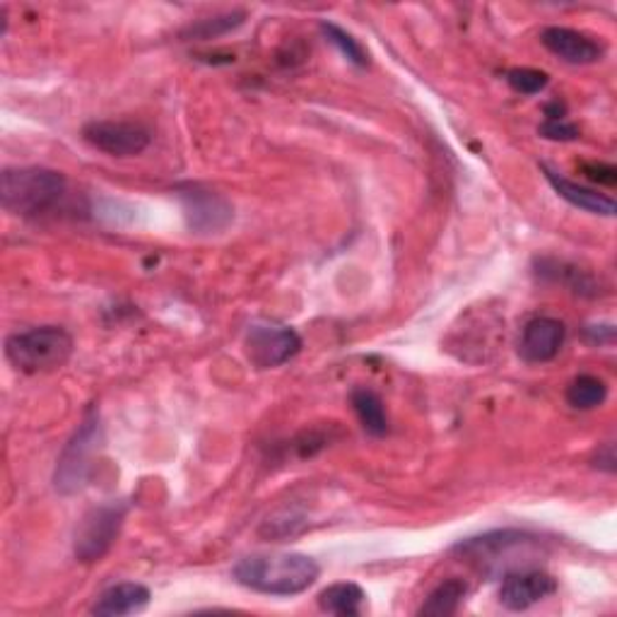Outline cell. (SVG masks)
I'll return each mask as SVG.
<instances>
[{
    "mask_svg": "<svg viewBox=\"0 0 617 617\" xmlns=\"http://www.w3.org/2000/svg\"><path fill=\"white\" fill-rule=\"evenodd\" d=\"M234 581L263 596H297L312 588L321 567L304 553H261L242 557L232 569Z\"/></svg>",
    "mask_w": 617,
    "mask_h": 617,
    "instance_id": "obj_1",
    "label": "cell"
},
{
    "mask_svg": "<svg viewBox=\"0 0 617 617\" xmlns=\"http://www.w3.org/2000/svg\"><path fill=\"white\" fill-rule=\"evenodd\" d=\"M68 181L47 166H16L0 174V201L12 215L37 218L61 203Z\"/></svg>",
    "mask_w": 617,
    "mask_h": 617,
    "instance_id": "obj_2",
    "label": "cell"
},
{
    "mask_svg": "<svg viewBox=\"0 0 617 617\" xmlns=\"http://www.w3.org/2000/svg\"><path fill=\"white\" fill-rule=\"evenodd\" d=\"M73 335L61 326H37L12 333L6 341L8 362L22 374H49L61 370L73 355Z\"/></svg>",
    "mask_w": 617,
    "mask_h": 617,
    "instance_id": "obj_3",
    "label": "cell"
},
{
    "mask_svg": "<svg viewBox=\"0 0 617 617\" xmlns=\"http://www.w3.org/2000/svg\"><path fill=\"white\" fill-rule=\"evenodd\" d=\"M102 446H104L102 419L100 413L92 408L88 411L85 417H82V423L73 432V437H70L68 444L63 446L59 463H55V473H53L55 493L63 497L82 493L90 483L94 461L100 456Z\"/></svg>",
    "mask_w": 617,
    "mask_h": 617,
    "instance_id": "obj_4",
    "label": "cell"
},
{
    "mask_svg": "<svg viewBox=\"0 0 617 617\" xmlns=\"http://www.w3.org/2000/svg\"><path fill=\"white\" fill-rule=\"evenodd\" d=\"M125 512H129V507L123 502H109L85 514L75 530L73 545V553L80 563H97L111 550V545L119 538Z\"/></svg>",
    "mask_w": 617,
    "mask_h": 617,
    "instance_id": "obj_5",
    "label": "cell"
},
{
    "mask_svg": "<svg viewBox=\"0 0 617 617\" xmlns=\"http://www.w3.org/2000/svg\"><path fill=\"white\" fill-rule=\"evenodd\" d=\"M300 350V333L290 326H251L244 338V353L256 370H275Z\"/></svg>",
    "mask_w": 617,
    "mask_h": 617,
    "instance_id": "obj_6",
    "label": "cell"
},
{
    "mask_svg": "<svg viewBox=\"0 0 617 617\" xmlns=\"http://www.w3.org/2000/svg\"><path fill=\"white\" fill-rule=\"evenodd\" d=\"M176 195L184 205V215L191 232L195 234H218L234 218L232 205L220 193L208 191L199 184L176 186Z\"/></svg>",
    "mask_w": 617,
    "mask_h": 617,
    "instance_id": "obj_7",
    "label": "cell"
},
{
    "mask_svg": "<svg viewBox=\"0 0 617 617\" xmlns=\"http://www.w3.org/2000/svg\"><path fill=\"white\" fill-rule=\"evenodd\" d=\"M82 138L109 158H135L150 145V131L135 121H90Z\"/></svg>",
    "mask_w": 617,
    "mask_h": 617,
    "instance_id": "obj_8",
    "label": "cell"
},
{
    "mask_svg": "<svg viewBox=\"0 0 617 617\" xmlns=\"http://www.w3.org/2000/svg\"><path fill=\"white\" fill-rule=\"evenodd\" d=\"M555 591H557V581L548 572H540V569L509 572L504 574L499 586V603L507 610L522 613L553 596Z\"/></svg>",
    "mask_w": 617,
    "mask_h": 617,
    "instance_id": "obj_9",
    "label": "cell"
},
{
    "mask_svg": "<svg viewBox=\"0 0 617 617\" xmlns=\"http://www.w3.org/2000/svg\"><path fill=\"white\" fill-rule=\"evenodd\" d=\"M540 44L559 61L572 65H591L606 55V47L598 39L572 30V27H545L540 32Z\"/></svg>",
    "mask_w": 617,
    "mask_h": 617,
    "instance_id": "obj_10",
    "label": "cell"
},
{
    "mask_svg": "<svg viewBox=\"0 0 617 617\" xmlns=\"http://www.w3.org/2000/svg\"><path fill=\"white\" fill-rule=\"evenodd\" d=\"M567 338V328L559 318L553 316H536L530 318L522 331L518 341V355L528 364L550 362L559 355Z\"/></svg>",
    "mask_w": 617,
    "mask_h": 617,
    "instance_id": "obj_11",
    "label": "cell"
},
{
    "mask_svg": "<svg viewBox=\"0 0 617 617\" xmlns=\"http://www.w3.org/2000/svg\"><path fill=\"white\" fill-rule=\"evenodd\" d=\"M150 588L135 581H123L109 586L107 591L100 594L94 600L92 615L100 617H123V615H135L143 613L150 606Z\"/></svg>",
    "mask_w": 617,
    "mask_h": 617,
    "instance_id": "obj_12",
    "label": "cell"
},
{
    "mask_svg": "<svg viewBox=\"0 0 617 617\" xmlns=\"http://www.w3.org/2000/svg\"><path fill=\"white\" fill-rule=\"evenodd\" d=\"M530 540H533V536H528L526 530L504 528V530L483 533V536H478V538L461 540L454 550L461 555H468L473 559H483V563H493L495 557L507 555L514 548H522V545H526Z\"/></svg>",
    "mask_w": 617,
    "mask_h": 617,
    "instance_id": "obj_13",
    "label": "cell"
},
{
    "mask_svg": "<svg viewBox=\"0 0 617 617\" xmlns=\"http://www.w3.org/2000/svg\"><path fill=\"white\" fill-rule=\"evenodd\" d=\"M543 172H545V179H548V184L557 191L559 199H565L569 205L579 208V210H584V213H591V215H603V218L615 215V201L610 199V195L598 193L588 186L574 184V181L559 176L545 164H543Z\"/></svg>",
    "mask_w": 617,
    "mask_h": 617,
    "instance_id": "obj_14",
    "label": "cell"
},
{
    "mask_svg": "<svg viewBox=\"0 0 617 617\" xmlns=\"http://www.w3.org/2000/svg\"><path fill=\"white\" fill-rule=\"evenodd\" d=\"M350 403H353V411L360 419V425L364 427V432L372 434V437H386L388 434L386 405L374 388L357 386L353 394H350Z\"/></svg>",
    "mask_w": 617,
    "mask_h": 617,
    "instance_id": "obj_15",
    "label": "cell"
},
{
    "mask_svg": "<svg viewBox=\"0 0 617 617\" xmlns=\"http://www.w3.org/2000/svg\"><path fill=\"white\" fill-rule=\"evenodd\" d=\"M364 603H367V594L355 581L333 584L318 594V608L328 615L355 617L362 613Z\"/></svg>",
    "mask_w": 617,
    "mask_h": 617,
    "instance_id": "obj_16",
    "label": "cell"
},
{
    "mask_svg": "<svg viewBox=\"0 0 617 617\" xmlns=\"http://www.w3.org/2000/svg\"><path fill=\"white\" fill-rule=\"evenodd\" d=\"M468 594V584L463 579H446L442 581L434 591L427 596V600L419 606L417 615L423 617H446L458 613L461 603L466 600Z\"/></svg>",
    "mask_w": 617,
    "mask_h": 617,
    "instance_id": "obj_17",
    "label": "cell"
},
{
    "mask_svg": "<svg viewBox=\"0 0 617 617\" xmlns=\"http://www.w3.org/2000/svg\"><path fill=\"white\" fill-rule=\"evenodd\" d=\"M567 403L574 411H594L600 408L608 398V384L600 376L594 374H579L567 386Z\"/></svg>",
    "mask_w": 617,
    "mask_h": 617,
    "instance_id": "obj_18",
    "label": "cell"
},
{
    "mask_svg": "<svg viewBox=\"0 0 617 617\" xmlns=\"http://www.w3.org/2000/svg\"><path fill=\"white\" fill-rule=\"evenodd\" d=\"M321 32H324V37L345 55L350 63L357 68H367V63H370L367 51H364L360 41L353 34H347L343 27L333 24V22H321Z\"/></svg>",
    "mask_w": 617,
    "mask_h": 617,
    "instance_id": "obj_19",
    "label": "cell"
},
{
    "mask_svg": "<svg viewBox=\"0 0 617 617\" xmlns=\"http://www.w3.org/2000/svg\"><path fill=\"white\" fill-rule=\"evenodd\" d=\"M244 12H230V16H220V18H208V20H201V22H195L191 24L186 34L184 37H191V39H199V41H205V39H215V37H222V34H227L232 30H236L244 22Z\"/></svg>",
    "mask_w": 617,
    "mask_h": 617,
    "instance_id": "obj_20",
    "label": "cell"
},
{
    "mask_svg": "<svg viewBox=\"0 0 617 617\" xmlns=\"http://www.w3.org/2000/svg\"><path fill=\"white\" fill-rule=\"evenodd\" d=\"M507 82L514 92L533 97L550 85V75L538 68H512L507 73Z\"/></svg>",
    "mask_w": 617,
    "mask_h": 617,
    "instance_id": "obj_21",
    "label": "cell"
},
{
    "mask_svg": "<svg viewBox=\"0 0 617 617\" xmlns=\"http://www.w3.org/2000/svg\"><path fill=\"white\" fill-rule=\"evenodd\" d=\"M538 133L548 140H557V143H569V140L579 138V129L567 119H545Z\"/></svg>",
    "mask_w": 617,
    "mask_h": 617,
    "instance_id": "obj_22",
    "label": "cell"
},
{
    "mask_svg": "<svg viewBox=\"0 0 617 617\" xmlns=\"http://www.w3.org/2000/svg\"><path fill=\"white\" fill-rule=\"evenodd\" d=\"M586 179H591L598 186H615L617 184V170L608 162H586L584 164Z\"/></svg>",
    "mask_w": 617,
    "mask_h": 617,
    "instance_id": "obj_23",
    "label": "cell"
},
{
    "mask_svg": "<svg viewBox=\"0 0 617 617\" xmlns=\"http://www.w3.org/2000/svg\"><path fill=\"white\" fill-rule=\"evenodd\" d=\"M584 335L591 345H613L615 328L610 324H606V326H586Z\"/></svg>",
    "mask_w": 617,
    "mask_h": 617,
    "instance_id": "obj_24",
    "label": "cell"
},
{
    "mask_svg": "<svg viewBox=\"0 0 617 617\" xmlns=\"http://www.w3.org/2000/svg\"><path fill=\"white\" fill-rule=\"evenodd\" d=\"M615 463H617L615 446L613 444H603L598 452H596V456H594V468L606 471V473H615V468H617Z\"/></svg>",
    "mask_w": 617,
    "mask_h": 617,
    "instance_id": "obj_25",
    "label": "cell"
}]
</instances>
